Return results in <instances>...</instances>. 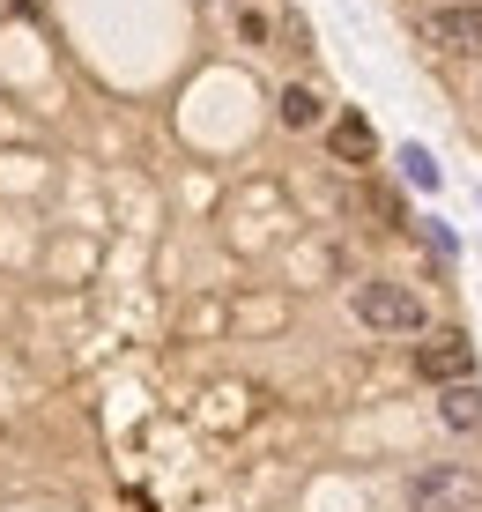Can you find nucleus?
<instances>
[{"label":"nucleus","mask_w":482,"mask_h":512,"mask_svg":"<svg viewBox=\"0 0 482 512\" xmlns=\"http://www.w3.org/2000/svg\"><path fill=\"white\" fill-rule=\"evenodd\" d=\"M349 312H356V327H371V334H423V327H431L423 297L408 290V282H386V275L356 282V290H349Z\"/></svg>","instance_id":"nucleus-1"},{"label":"nucleus","mask_w":482,"mask_h":512,"mask_svg":"<svg viewBox=\"0 0 482 512\" xmlns=\"http://www.w3.org/2000/svg\"><path fill=\"white\" fill-rule=\"evenodd\" d=\"M401 498H408V512H468L482 498V483L460 461H431V468H416L401 483Z\"/></svg>","instance_id":"nucleus-2"},{"label":"nucleus","mask_w":482,"mask_h":512,"mask_svg":"<svg viewBox=\"0 0 482 512\" xmlns=\"http://www.w3.org/2000/svg\"><path fill=\"white\" fill-rule=\"evenodd\" d=\"M416 30H423V45L453 52V60H482V8H468V0H453V8H431Z\"/></svg>","instance_id":"nucleus-3"},{"label":"nucleus","mask_w":482,"mask_h":512,"mask_svg":"<svg viewBox=\"0 0 482 512\" xmlns=\"http://www.w3.org/2000/svg\"><path fill=\"white\" fill-rule=\"evenodd\" d=\"M416 372L431 379V386H460L475 372V349H468V334H431V342L416 349Z\"/></svg>","instance_id":"nucleus-4"},{"label":"nucleus","mask_w":482,"mask_h":512,"mask_svg":"<svg viewBox=\"0 0 482 512\" xmlns=\"http://www.w3.org/2000/svg\"><path fill=\"white\" fill-rule=\"evenodd\" d=\"M438 423H445V431H482V386L475 379L438 386Z\"/></svg>","instance_id":"nucleus-5"},{"label":"nucleus","mask_w":482,"mask_h":512,"mask_svg":"<svg viewBox=\"0 0 482 512\" xmlns=\"http://www.w3.org/2000/svg\"><path fill=\"white\" fill-rule=\"evenodd\" d=\"M327 141H334V156H342V164H364V156L379 149V134H371L356 112H342V119H334V127H327Z\"/></svg>","instance_id":"nucleus-6"},{"label":"nucleus","mask_w":482,"mask_h":512,"mask_svg":"<svg viewBox=\"0 0 482 512\" xmlns=\"http://www.w3.org/2000/svg\"><path fill=\"white\" fill-rule=\"evenodd\" d=\"M319 119H327V104H319V90H305V82H290V90H282V127H319Z\"/></svg>","instance_id":"nucleus-7"},{"label":"nucleus","mask_w":482,"mask_h":512,"mask_svg":"<svg viewBox=\"0 0 482 512\" xmlns=\"http://www.w3.org/2000/svg\"><path fill=\"white\" fill-rule=\"evenodd\" d=\"M394 164H401V179L416 186V193H438V164H431V149H423V141H401Z\"/></svg>","instance_id":"nucleus-8"},{"label":"nucleus","mask_w":482,"mask_h":512,"mask_svg":"<svg viewBox=\"0 0 482 512\" xmlns=\"http://www.w3.org/2000/svg\"><path fill=\"white\" fill-rule=\"evenodd\" d=\"M475 104H482V97H475Z\"/></svg>","instance_id":"nucleus-9"}]
</instances>
